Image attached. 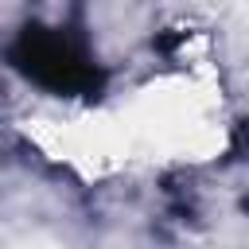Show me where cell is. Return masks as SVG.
Masks as SVG:
<instances>
[{
  "label": "cell",
  "mask_w": 249,
  "mask_h": 249,
  "mask_svg": "<svg viewBox=\"0 0 249 249\" xmlns=\"http://www.w3.org/2000/svg\"><path fill=\"white\" fill-rule=\"evenodd\" d=\"M113 124H117L124 160L128 156L198 160L222 148L218 93L187 78L152 82L121 113H113Z\"/></svg>",
  "instance_id": "cell-1"
}]
</instances>
